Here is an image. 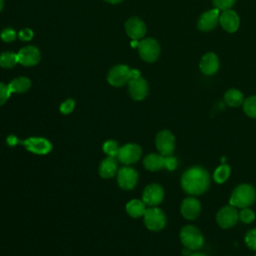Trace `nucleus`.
I'll use <instances>...</instances> for the list:
<instances>
[{
    "label": "nucleus",
    "instance_id": "f257e3e1",
    "mask_svg": "<svg viewBox=\"0 0 256 256\" xmlns=\"http://www.w3.org/2000/svg\"><path fill=\"white\" fill-rule=\"evenodd\" d=\"M210 185L208 171L201 166L188 168L181 177V187L189 195L203 194Z\"/></svg>",
    "mask_w": 256,
    "mask_h": 256
},
{
    "label": "nucleus",
    "instance_id": "f03ea898",
    "mask_svg": "<svg viewBox=\"0 0 256 256\" xmlns=\"http://www.w3.org/2000/svg\"><path fill=\"white\" fill-rule=\"evenodd\" d=\"M9 146H15L17 144H22L25 148L35 154L44 155L52 150V144L43 137H30L25 140H19L15 135H9L6 139Z\"/></svg>",
    "mask_w": 256,
    "mask_h": 256
},
{
    "label": "nucleus",
    "instance_id": "7ed1b4c3",
    "mask_svg": "<svg viewBox=\"0 0 256 256\" xmlns=\"http://www.w3.org/2000/svg\"><path fill=\"white\" fill-rule=\"evenodd\" d=\"M256 199L255 188L250 184H240L232 192L229 204L236 208H247L251 206Z\"/></svg>",
    "mask_w": 256,
    "mask_h": 256
},
{
    "label": "nucleus",
    "instance_id": "20e7f679",
    "mask_svg": "<svg viewBox=\"0 0 256 256\" xmlns=\"http://www.w3.org/2000/svg\"><path fill=\"white\" fill-rule=\"evenodd\" d=\"M144 167L149 171H158L166 168L173 171L177 167V159L171 156H163L161 154L152 153L147 155L143 160Z\"/></svg>",
    "mask_w": 256,
    "mask_h": 256
},
{
    "label": "nucleus",
    "instance_id": "39448f33",
    "mask_svg": "<svg viewBox=\"0 0 256 256\" xmlns=\"http://www.w3.org/2000/svg\"><path fill=\"white\" fill-rule=\"evenodd\" d=\"M180 240L188 250H198L204 244V238L200 230L192 225L184 226L180 230Z\"/></svg>",
    "mask_w": 256,
    "mask_h": 256
},
{
    "label": "nucleus",
    "instance_id": "423d86ee",
    "mask_svg": "<svg viewBox=\"0 0 256 256\" xmlns=\"http://www.w3.org/2000/svg\"><path fill=\"white\" fill-rule=\"evenodd\" d=\"M144 224L151 231H160L166 225L164 212L156 206L146 209L144 213Z\"/></svg>",
    "mask_w": 256,
    "mask_h": 256
},
{
    "label": "nucleus",
    "instance_id": "0eeeda50",
    "mask_svg": "<svg viewBox=\"0 0 256 256\" xmlns=\"http://www.w3.org/2000/svg\"><path fill=\"white\" fill-rule=\"evenodd\" d=\"M140 57L146 62H154L160 53V46L153 38H146L141 40L138 45Z\"/></svg>",
    "mask_w": 256,
    "mask_h": 256
},
{
    "label": "nucleus",
    "instance_id": "6e6552de",
    "mask_svg": "<svg viewBox=\"0 0 256 256\" xmlns=\"http://www.w3.org/2000/svg\"><path fill=\"white\" fill-rule=\"evenodd\" d=\"M156 148L163 156H171L175 148V137L169 130H162L155 138Z\"/></svg>",
    "mask_w": 256,
    "mask_h": 256
},
{
    "label": "nucleus",
    "instance_id": "1a4fd4ad",
    "mask_svg": "<svg viewBox=\"0 0 256 256\" xmlns=\"http://www.w3.org/2000/svg\"><path fill=\"white\" fill-rule=\"evenodd\" d=\"M239 220V212L236 207L232 205L222 207L216 215V221L218 225L223 229H229L233 227Z\"/></svg>",
    "mask_w": 256,
    "mask_h": 256
},
{
    "label": "nucleus",
    "instance_id": "9d476101",
    "mask_svg": "<svg viewBox=\"0 0 256 256\" xmlns=\"http://www.w3.org/2000/svg\"><path fill=\"white\" fill-rule=\"evenodd\" d=\"M131 79V69L126 65H116L108 73L107 80L112 86L120 87Z\"/></svg>",
    "mask_w": 256,
    "mask_h": 256
},
{
    "label": "nucleus",
    "instance_id": "9b49d317",
    "mask_svg": "<svg viewBox=\"0 0 256 256\" xmlns=\"http://www.w3.org/2000/svg\"><path fill=\"white\" fill-rule=\"evenodd\" d=\"M142 154V150L139 145L134 143H128L122 147H119V151L117 154V159L126 165L133 164L140 159Z\"/></svg>",
    "mask_w": 256,
    "mask_h": 256
},
{
    "label": "nucleus",
    "instance_id": "f8f14e48",
    "mask_svg": "<svg viewBox=\"0 0 256 256\" xmlns=\"http://www.w3.org/2000/svg\"><path fill=\"white\" fill-rule=\"evenodd\" d=\"M138 181V173L132 167H122L117 172V182L118 185L125 190L133 189Z\"/></svg>",
    "mask_w": 256,
    "mask_h": 256
},
{
    "label": "nucleus",
    "instance_id": "ddd939ff",
    "mask_svg": "<svg viewBox=\"0 0 256 256\" xmlns=\"http://www.w3.org/2000/svg\"><path fill=\"white\" fill-rule=\"evenodd\" d=\"M163 198H164V190L159 184H156V183L146 186L142 195L143 202L150 207L159 205L162 202Z\"/></svg>",
    "mask_w": 256,
    "mask_h": 256
},
{
    "label": "nucleus",
    "instance_id": "4468645a",
    "mask_svg": "<svg viewBox=\"0 0 256 256\" xmlns=\"http://www.w3.org/2000/svg\"><path fill=\"white\" fill-rule=\"evenodd\" d=\"M128 90L130 96L137 101L143 100L148 94V84L141 76L132 78L128 81Z\"/></svg>",
    "mask_w": 256,
    "mask_h": 256
},
{
    "label": "nucleus",
    "instance_id": "2eb2a0df",
    "mask_svg": "<svg viewBox=\"0 0 256 256\" xmlns=\"http://www.w3.org/2000/svg\"><path fill=\"white\" fill-rule=\"evenodd\" d=\"M181 214L187 220L196 219L201 211V204L195 197H187L181 203Z\"/></svg>",
    "mask_w": 256,
    "mask_h": 256
},
{
    "label": "nucleus",
    "instance_id": "dca6fc26",
    "mask_svg": "<svg viewBox=\"0 0 256 256\" xmlns=\"http://www.w3.org/2000/svg\"><path fill=\"white\" fill-rule=\"evenodd\" d=\"M220 14H219V9H212L204 12L198 19L197 27L201 31H210L213 30L218 22H219Z\"/></svg>",
    "mask_w": 256,
    "mask_h": 256
},
{
    "label": "nucleus",
    "instance_id": "f3484780",
    "mask_svg": "<svg viewBox=\"0 0 256 256\" xmlns=\"http://www.w3.org/2000/svg\"><path fill=\"white\" fill-rule=\"evenodd\" d=\"M125 29L128 36L133 40H139L143 38L146 33L145 23L137 17H132L128 19L125 24Z\"/></svg>",
    "mask_w": 256,
    "mask_h": 256
},
{
    "label": "nucleus",
    "instance_id": "a211bd4d",
    "mask_svg": "<svg viewBox=\"0 0 256 256\" xmlns=\"http://www.w3.org/2000/svg\"><path fill=\"white\" fill-rule=\"evenodd\" d=\"M18 63L24 66L36 65L40 60V52L38 48L34 46H26L22 48L18 53Z\"/></svg>",
    "mask_w": 256,
    "mask_h": 256
},
{
    "label": "nucleus",
    "instance_id": "6ab92c4d",
    "mask_svg": "<svg viewBox=\"0 0 256 256\" xmlns=\"http://www.w3.org/2000/svg\"><path fill=\"white\" fill-rule=\"evenodd\" d=\"M200 70L205 75H213L215 74L219 69V60L216 54L212 52L206 53L199 64Z\"/></svg>",
    "mask_w": 256,
    "mask_h": 256
},
{
    "label": "nucleus",
    "instance_id": "aec40b11",
    "mask_svg": "<svg viewBox=\"0 0 256 256\" xmlns=\"http://www.w3.org/2000/svg\"><path fill=\"white\" fill-rule=\"evenodd\" d=\"M219 22L221 26L230 33L235 32L239 27V17L233 10H224L220 15Z\"/></svg>",
    "mask_w": 256,
    "mask_h": 256
},
{
    "label": "nucleus",
    "instance_id": "412c9836",
    "mask_svg": "<svg viewBox=\"0 0 256 256\" xmlns=\"http://www.w3.org/2000/svg\"><path fill=\"white\" fill-rule=\"evenodd\" d=\"M117 170V161L115 157L107 156L102 160L99 166V174L103 178H111L115 175Z\"/></svg>",
    "mask_w": 256,
    "mask_h": 256
},
{
    "label": "nucleus",
    "instance_id": "4be33fe9",
    "mask_svg": "<svg viewBox=\"0 0 256 256\" xmlns=\"http://www.w3.org/2000/svg\"><path fill=\"white\" fill-rule=\"evenodd\" d=\"M126 211L133 218L141 217L146 211V204L143 202V200L132 199L127 203Z\"/></svg>",
    "mask_w": 256,
    "mask_h": 256
},
{
    "label": "nucleus",
    "instance_id": "5701e85b",
    "mask_svg": "<svg viewBox=\"0 0 256 256\" xmlns=\"http://www.w3.org/2000/svg\"><path fill=\"white\" fill-rule=\"evenodd\" d=\"M9 89L11 93H24L29 90L31 82L26 77H17L13 79L9 84Z\"/></svg>",
    "mask_w": 256,
    "mask_h": 256
},
{
    "label": "nucleus",
    "instance_id": "b1692460",
    "mask_svg": "<svg viewBox=\"0 0 256 256\" xmlns=\"http://www.w3.org/2000/svg\"><path fill=\"white\" fill-rule=\"evenodd\" d=\"M224 99H225V102L231 107H238L244 102L242 92H240L239 90L234 89V88L229 89L225 93Z\"/></svg>",
    "mask_w": 256,
    "mask_h": 256
},
{
    "label": "nucleus",
    "instance_id": "393cba45",
    "mask_svg": "<svg viewBox=\"0 0 256 256\" xmlns=\"http://www.w3.org/2000/svg\"><path fill=\"white\" fill-rule=\"evenodd\" d=\"M231 173V168L228 164H221L220 166H218L213 174V178L215 180V182L221 184L224 183L230 176Z\"/></svg>",
    "mask_w": 256,
    "mask_h": 256
},
{
    "label": "nucleus",
    "instance_id": "a878e982",
    "mask_svg": "<svg viewBox=\"0 0 256 256\" xmlns=\"http://www.w3.org/2000/svg\"><path fill=\"white\" fill-rule=\"evenodd\" d=\"M18 63V55L14 52H3L0 55V66L3 68H11Z\"/></svg>",
    "mask_w": 256,
    "mask_h": 256
},
{
    "label": "nucleus",
    "instance_id": "bb28decb",
    "mask_svg": "<svg viewBox=\"0 0 256 256\" xmlns=\"http://www.w3.org/2000/svg\"><path fill=\"white\" fill-rule=\"evenodd\" d=\"M243 109L247 116L256 119V96L248 97L243 102Z\"/></svg>",
    "mask_w": 256,
    "mask_h": 256
},
{
    "label": "nucleus",
    "instance_id": "cd10ccee",
    "mask_svg": "<svg viewBox=\"0 0 256 256\" xmlns=\"http://www.w3.org/2000/svg\"><path fill=\"white\" fill-rule=\"evenodd\" d=\"M103 151L107 156L110 157H117L118 151H119V146L116 141L114 140H107L103 144Z\"/></svg>",
    "mask_w": 256,
    "mask_h": 256
},
{
    "label": "nucleus",
    "instance_id": "c85d7f7f",
    "mask_svg": "<svg viewBox=\"0 0 256 256\" xmlns=\"http://www.w3.org/2000/svg\"><path fill=\"white\" fill-rule=\"evenodd\" d=\"M239 219L243 222V223H246V224H249V223H252L255 219V214L254 212L249 209L248 207L247 208H242V210L239 212Z\"/></svg>",
    "mask_w": 256,
    "mask_h": 256
},
{
    "label": "nucleus",
    "instance_id": "c756f323",
    "mask_svg": "<svg viewBox=\"0 0 256 256\" xmlns=\"http://www.w3.org/2000/svg\"><path fill=\"white\" fill-rule=\"evenodd\" d=\"M245 243L250 249L256 251V228L247 232L245 236Z\"/></svg>",
    "mask_w": 256,
    "mask_h": 256
},
{
    "label": "nucleus",
    "instance_id": "7c9ffc66",
    "mask_svg": "<svg viewBox=\"0 0 256 256\" xmlns=\"http://www.w3.org/2000/svg\"><path fill=\"white\" fill-rule=\"evenodd\" d=\"M236 0H213V5L219 10H228L231 8Z\"/></svg>",
    "mask_w": 256,
    "mask_h": 256
},
{
    "label": "nucleus",
    "instance_id": "2f4dec72",
    "mask_svg": "<svg viewBox=\"0 0 256 256\" xmlns=\"http://www.w3.org/2000/svg\"><path fill=\"white\" fill-rule=\"evenodd\" d=\"M11 95L9 86L4 83H0V106L3 105Z\"/></svg>",
    "mask_w": 256,
    "mask_h": 256
},
{
    "label": "nucleus",
    "instance_id": "473e14b6",
    "mask_svg": "<svg viewBox=\"0 0 256 256\" xmlns=\"http://www.w3.org/2000/svg\"><path fill=\"white\" fill-rule=\"evenodd\" d=\"M16 38V32L11 28H5L1 32V39L4 42H11L14 41Z\"/></svg>",
    "mask_w": 256,
    "mask_h": 256
},
{
    "label": "nucleus",
    "instance_id": "72a5a7b5",
    "mask_svg": "<svg viewBox=\"0 0 256 256\" xmlns=\"http://www.w3.org/2000/svg\"><path fill=\"white\" fill-rule=\"evenodd\" d=\"M75 107V102L73 99H67L60 105V111L63 114H69L73 111Z\"/></svg>",
    "mask_w": 256,
    "mask_h": 256
},
{
    "label": "nucleus",
    "instance_id": "f704fd0d",
    "mask_svg": "<svg viewBox=\"0 0 256 256\" xmlns=\"http://www.w3.org/2000/svg\"><path fill=\"white\" fill-rule=\"evenodd\" d=\"M33 37V32L31 29H28V28H25V29H22L20 32H19V38L23 41H28L30 40L31 38Z\"/></svg>",
    "mask_w": 256,
    "mask_h": 256
},
{
    "label": "nucleus",
    "instance_id": "c9c22d12",
    "mask_svg": "<svg viewBox=\"0 0 256 256\" xmlns=\"http://www.w3.org/2000/svg\"><path fill=\"white\" fill-rule=\"evenodd\" d=\"M189 256H207V255L202 252H195V253H191Z\"/></svg>",
    "mask_w": 256,
    "mask_h": 256
},
{
    "label": "nucleus",
    "instance_id": "e433bc0d",
    "mask_svg": "<svg viewBox=\"0 0 256 256\" xmlns=\"http://www.w3.org/2000/svg\"><path fill=\"white\" fill-rule=\"evenodd\" d=\"M138 45H139L138 40H132V42H131V46L132 47H138Z\"/></svg>",
    "mask_w": 256,
    "mask_h": 256
},
{
    "label": "nucleus",
    "instance_id": "4c0bfd02",
    "mask_svg": "<svg viewBox=\"0 0 256 256\" xmlns=\"http://www.w3.org/2000/svg\"><path fill=\"white\" fill-rule=\"evenodd\" d=\"M105 1H107V2H109V3H112V4H116V3L122 2L123 0H105Z\"/></svg>",
    "mask_w": 256,
    "mask_h": 256
},
{
    "label": "nucleus",
    "instance_id": "58836bf2",
    "mask_svg": "<svg viewBox=\"0 0 256 256\" xmlns=\"http://www.w3.org/2000/svg\"><path fill=\"white\" fill-rule=\"evenodd\" d=\"M3 5H4V1H3V0H0V11H1L2 8H3Z\"/></svg>",
    "mask_w": 256,
    "mask_h": 256
},
{
    "label": "nucleus",
    "instance_id": "ea45409f",
    "mask_svg": "<svg viewBox=\"0 0 256 256\" xmlns=\"http://www.w3.org/2000/svg\"><path fill=\"white\" fill-rule=\"evenodd\" d=\"M255 256H256V255H255Z\"/></svg>",
    "mask_w": 256,
    "mask_h": 256
}]
</instances>
